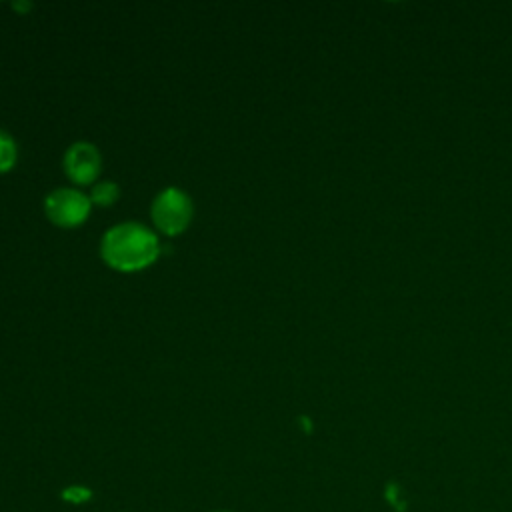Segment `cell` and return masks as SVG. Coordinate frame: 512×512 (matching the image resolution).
<instances>
[{"mask_svg": "<svg viewBox=\"0 0 512 512\" xmlns=\"http://www.w3.org/2000/svg\"><path fill=\"white\" fill-rule=\"evenodd\" d=\"M100 256L114 270L136 272L156 262L160 242L150 228L138 222H122L104 232Z\"/></svg>", "mask_w": 512, "mask_h": 512, "instance_id": "obj_1", "label": "cell"}, {"mask_svg": "<svg viewBox=\"0 0 512 512\" xmlns=\"http://www.w3.org/2000/svg\"><path fill=\"white\" fill-rule=\"evenodd\" d=\"M192 212L194 208H192L190 196L176 186H168L160 190L150 206V216L154 226L168 236H174L186 230L192 220Z\"/></svg>", "mask_w": 512, "mask_h": 512, "instance_id": "obj_2", "label": "cell"}, {"mask_svg": "<svg viewBox=\"0 0 512 512\" xmlns=\"http://www.w3.org/2000/svg\"><path fill=\"white\" fill-rule=\"evenodd\" d=\"M90 198L76 188H56L44 198V212L48 220L62 228L80 226L90 214Z\"/></svg>", "mask_w": 512, "mask_h": 512, "instance_id": "obj_3", "label": "cell"}, {"mask_svg": "<svg viewBox=\"0 0 512 512\" xmlns=\"http://www.w3.org/2000/svg\"><path fill=\"white\" fill-rule=\"evenodd\" d=\"M66 176L76 184H90L102 170V156L90 142H74L62 160Z\"/></svg>", "mask_w": 512, "mask_h": 512, "instance_id": "obj_4", "label": "cell"}, {"mask_svg": "<svg viewBox=\"0 0 512 512\" xmlns=\"http://www.w3.org/2000/svg\"><path fill=\"white\" fill-rule=\"evenodd\" d=\"M120 196V188L110 182V180H104V182H98L94 184V188L90 190V202L96 204V206H112Z\"/></svg>", "mask_w": 512, "mask_h": 512, "instance_id": "obj_5", "label": "cell"}, {"mask_svg": "<svg viewBox=\"0 0 512 512\" xmlns=\"http://www.w3.org/2000/svg\"><path fill=\"white\" fill-rule=\"evenodd\" d=\"M18 158V148L14 138L0 128V174L8 172Z\"/></svg>", "mask_w": 512, "mask_h": 512, "instance_id": "obj_6", "label": "cell"}, {"mask_svg": "<svg viewBox=\"0 0 512 512\" xmlns=\"http://www.w3.org/2000/svg\"><path fill=\"white\" fill-rule=\"evenodd\" d=\"M90 496V492L86 490V488H82V486H70L66 492H64V498H70V500H74V502H80V500H84V498H88Z\"/></svg>", "mask_w": 512, "mask_h": 512, "instance_id": "obj_7", "label": "cell"}, {"mask_svg": "<svg viewBox=\"0 0 512 512\" xmlns=\"http://www.w3.org/2000/svg\"><path fill=\"white\" fill-rule=\"evenodd\" d=\"M12 8L18 12H28L32 8V4L30 2H12Z\"/></svg>", "mask_w": 512, "mask_h": 512, "instance_id": "obj_8", "label": "cell"}, {"mask_svg": "<svg viewBox=\"0 0 512 512\" xmlns=\"http://www.w3.org/2000/svg\"><path fill=\"white\" fill-rule=\"evenodd\" d=\"M218 512H226V510H218Z\"/></svg>", "mask_w": 512, "mask_h": 512, "instance_id": "obj_9", "label": "cell"}]
</instances>
